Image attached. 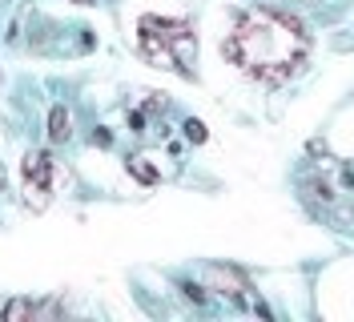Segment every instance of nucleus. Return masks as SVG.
Listing matches in <instances>:
<instances>
[{
	"mask_svg": "<svg viewBox=\"0 0 354 322\" xmlns=\"http://www.w3.org/2000/svg\"><path fill=\"white\" fill-rule=\"evenodd\" d=\"M209 282L218 286L221 294H234V298H242L245 290H250L245 278L238 274V270H230V266H214V270H209Z\"/></svg>",
	"mask_w": 354,
	"mask_h": 322,
	"instance_id": "4",
	"label": "nucleus"
},
{
	"mask_svg": "<svg viewBox=\"0 0 354 322\" xmlns=\"http://www.w3.org/2000/svg\"><path fill=\"white\" fill-rule=\"evenodd\" d=\"M221 53L238 64L245 77L266 81V85H282L306 64L310 37L286 12H250L234 24Z\"/></svg>",
	"mask_w": 354,
	"mask_h": 322,
	"instance_id": "1",
	"label": "nucleus"
},
{
	"mask_svg": "<svg viewBox=\"0 0 354 322\" xmlns=\"http://www.w3.org/2000/svg\"><path fill=\"white\" fill-rule=\"evenodd\" d=\"M137 53L157 69H177L181 77H194L198 61V37L185 21H161V17H141L137 24Z\"/></svg>",
	"mask_w": 354,
	"mask_h": 322,
	"instance_id": "2",
	"label": "nucleus"
},
{
	"mask_svg": "<svg viewBox=\"0 0 354 322\" xmlns=\"http://www.w3.org/2000/svg\"><path fill=\"white\" fill-rule=\"evenodd\" d=\"M185 133H189V141H205V137H209V133H205V125H201V121H185Z\"/></svg>",
	"mask_w": 354,
	"mask_h": 322,
	"instance_id": "8",
	"label": "nucleus"
},
{
	"mask_svg": "<svg viewBox=\"0 0 354 322\" xmlns=\"http://www.w3.org/2000/svg\"><path fill=\"white\" fill-rule=\"evenodd\" d=\"M53 157L48 153H28L24 157V206L28 210H44L53 202Z\"/></svg>",
	"mask_w": 354,
	"mask_h": 322,
	"instance_id": "3",
	"label": "nucleus"
},
{
	"mask_svg": "<svg viewBox=\"0 0 354 322\" xmlns=\"http://www.w3.org/2000/svg\"><path fill=\"white\" fill-rule=\"evenodd\" d=\"M32 314H37V306H32V302H24V298H17V302H8V306H4V319H8V322L32 319Z\"/></svg>",
	"mask_w": 354,
	"mask_h": 322,
	"instance_id": "6",
	"label": "nucleus"
},
{
	"mask_svg": "<svg viewBox=\"0 0 354 322\" xmlns=\"http://www.w3.org/2000/svg\"><path fill=\"white\" fill-rule=\"evenodd\" d=\"M48 137H53V141H65L68 137V109H53V113H48Z\"/></svg>",
	"mask_w": 354,
	"mask_h": 322,
	"instance_id": "5",
	"label": "nucleus"
},
{
	"mask_svg": "<svg viewBox=\"0 0 354 322\" xmlns=\"http://www.w3.org/2000/svg\"><path fill=\"white\" fill-rule=\"evenodd\" d=\"M77 4H93V0H77Z\"/></svg>",
	"mask_w": 354,
	"mask_h": 322,
	"instance_id": "9",
	"label": "nucleus"
},
{
	"mask_svg": "<svg viewBox=\"0 0 354 322\" xmlns=\"http://www.w3.org/2000/svg\"><path fill=\"white\" fill-rule=\"evenodd\" d=\"M129 173H133V177H141L145 186H153V181H157V170H149L141 157H137V161H129Z\"/></svg>",
	"mask_w": 354,
	"mask_h": 322,
	"instance_id": "7",
	"label": "nucleus"
}]
</instances>
